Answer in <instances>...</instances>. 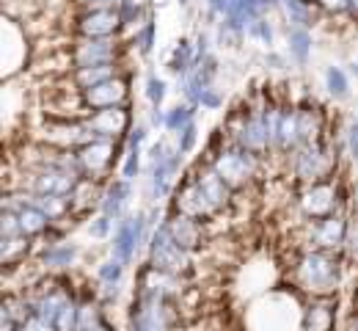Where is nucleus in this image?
I'll return each instance as SVG.
<instances>
[{
  "mask_svg": "<svg viewBox=\"0 0 358 331\" xmlns=\"http://www.w3.org/2000/svg\"><path fill=\"white\" fill-rule=\"evenodd\" d=\"M78 323H80V309L75 307V304H66L61 312H58V318H55V329L58 331H78Z\"/></svg>",
  "mask_w": 358,
  "mask_h": 331,
  "instance_id": "72a5a7b5",
  "label": "nucleus"
},
{
  "mask_svg": "<svg viewBox=\"0 0 358 331\" xmlns=\"http://www.w3.org/2000/svg\"><path fill=\"white\" fill-rule=\"evenodd\" d=\"M146 97H149L152 108H160L163 99H166V80H160L157 75H152V78L146 80Z\"/></svg>",
  "mask_w": 358,
  "mask_h": 331,
  "instance_id": "c9c22d12",
  "label": "nucleus"
},
{
  "mask_svg": "<svg viewBox=\"0 0 358 331\" xmlns=\"http://www.w3.org/2000/svg\"><path fill=\"white\" fill-rule=\"evenodd\" d=\"M138 171H141V146H130V155H127V160L122 166V177L133 183L138 177Z\"/></svg>",
  "mask_w": 358,
  "mask_h": 331,
  "instance_id": "58836bf2",
  "label": "nucleus"
},
{
  "mask_svg": "<svg viewBox=\"0 0 358 331\" xmlns=\"http://www.w3.org/2000/svg\"><path fill=\"white\" fill-rule=\"evenodd\" d=\"M353 72H356V75H358V61H356V64H353Z\"/></svg>",
  "mask_w": 358,
  "mask_h": 331,
  "instance_id": "3c124183",
  "label": "nucleus"
},
{
  "mask_svg": "<svg viewBox=\"0 0 358 331\" xmlns=\"http://www.w3.org/2000/svg\"><path fill=\"white\" fill-rule=\"evenodd\" d=\"M348 149H350V157L358 160V119L348 127Z\"/></svg>",
  "mask_w": 358,
  "mask_h": 331,
  "instance_id": "a18cd8bd",
  "label": "nucleus"
},
{
  "mask_svg": "<svg viewBox=\"0 0 358 331\" xmlns=\"http://www.w3.org/2000/svg\"><path fill=\"white\" fill-rule=\"evenodd\" d=\"M334 323V309L328 304H317L306 315V331H331Z\"/></svg>",
  "mask_w": 358,
  "mask_h": 331,
  "instance_id": "7c9ffc66",
  "label": "nucleus"
},
{
  "mask_svg": "<svg viewBox=\"0 0 358 331\" xmlns=\"http://www.w3.org/2000/svg\"><path fill=\"white\" fill-rule=\"evenodd\" d=\"M306 3H309V0H306Z\"/></svg>",
  "mask_w": 358,
  "mask_h": 331,
  "instance_id": "864d4df0",
  "label": "nucleus"
},
{
  "mask_svg": "<svg viewBox=\"0 0 358 331\" xmlns=\"http://www.w3.org/2000/svg\"><path fill=\"white\" fill-rule=\"evenodd\" d=\"M17 218H20V227H22V235H42L47 230V224H50V218H47V213L34 202V204H28V207H22L20 213H17Z\"/></svg>",
  "mask_w": 358,
  "mask_h": 331,
  "instance_id": "412c9836",
  "label": "nucleus"
},
{
  "mask_svg": "<svg viewBox=\"0 0 358 331\" xmlns=\"http://www.w3.org/2000/svg\"><path fill=\"white\" fill-rule=\"evenodd\" d=\"M199 105H204V108H221L224 105V97L218 94L215 89H207L204 94L199 97Z\"/></svg>",
  "mask_w": 358,
  "mask_h": 331,
  "instance_id": "c03bdc74",
  "label": "nucleus"
},
{
  "mask_svg": "<svg viewBox=\"0 0 358 331\" xmlns=\"http://www.w3.org/2000/svg\"><path fill=\"white\" fill-rule=\"evenodd\" d=\"M25 254H28V235L3 237V262L6 265H17Z\"/></svg>",
  "mask_w": 358,
  "mask_h": 331,
  "instance_id": "c756f323",
  "label": "nucleus"
},
{
  "mask_svg": "<svg viewBox=\"0 0 358 331\" xmlns=\"http://www.w3.org/2000/svg\"><path fill=\"white\" fill-rule=\"evenodd\" d=\"M273 143L278 149H292V146L301 143V139H298V111H281Z\"/></svg>",
  "mask_w": 358,
  "mask_h": 331,
  "instance_id": "6ab92c4d",
  "label": "nucleus"
},
{
  "mask_svg": "<svg viewBox=\"0 0 358 331\" xmlns=\"http://www.w3.org/2000/svg\"><path fill=\"white\" fill-rule=\"evenodd\" d=\"M78 163H80V171L86 174H99L110 166L113 160V143L108 139H96V141H89L86 146L78 149Z\"/></svg>",
  "mask_w": 358,
  "mask_h": 331,
  "instance_id": "f8f14e48",
  "label": "nucleus"
},
{
  "mask_svg": "<svg viewBox=\"0 0 358 331\" xmlns=\"http://www.w3.org/2000/svg\"><path fill=\"white\" fill-rule=\"evenodd\" d=\"M113 42L110 39H86L75 48V66H91V64H113Z\"/></svg>",
  "mask_w": 358,
  "mask_h": 331,
  "instance_id": "ddd939ff",
  "label": "nucleus"
},
{
  "mask_svg": "<svg viewBox=\"0 0 358 331\" xmlns=\"http://www.w3.org/2000/svg\"><path fill=\"white\" fill-rule=\"evenodd\" d=\"M36 204L47 213L50 221L66 216V210L72 207V199L69 196H55V193H36Z\"/></svg>",
  "mask_w": 358,
  "mask_h": 331,
  "instance_id": "393cba45",
  "label": "nucleus"
},
{
  "mask_svg": "<svg viewBox=\"0 0 358 331\" xmlns=\"http://www.w3.org/2000/svg\"><path fill=\"white\" fill-rule=\"evenodd\" d=\"M127 199H130V180H113L108 190H105V196H102V202H99V207H102V213L105 216H110V218H119L122 216V210H124V204H127Z\"/></svg>",
  "mask_w": 358,
  "mask_h": 331,
  "instance_id": "dca6fc26",
  "label": "nucleus"
},
{
  "mask_svg": "<svg viewBox=\"0 0 358 331\" xmlns=\"http://www.w3.org/2000/svg\"><path fill=\"white\" fill-rule=\"evenodd\" d=\"M193 66H196V45H193L190 39H179L177 48H174V55H171L169 69H171L174 75H182V78H185Z\"/></svg>",
  "mask_w": 358,
  "mask_h": 331,
  "instance_id": "4be33fe9",
  "label": "nucleus"
},
{
  "mask_svg": "<svg viewBox=\"0 0 358 331\" xmlns=\"http://www.w3.org/2000/svg\"><path fill=\"white\" fill-rule=\"evenodd\" d=\"M143 141H146V127L141 125V127H135L133 133H130V146H141Z\"/></svg>",
  "mask_w": 358,
  "mask_h": 331,
  "instance_id": "de8ad7c7",
  "label": "nucleus"
},
{
  "mask_svg": "<svg viewBox=\"0 0 358 331\" xmlns=\"http://www.w3.org/2000/svg\"><path fill=\"white\" fill-rule=\"evenodd\" d=\"M143 232H146V218H143V216L119 221V230H116V235H113V257L127 265L135 257L138 246L143 243Z\"/></svg>",
  "mask_w": 358,
  "mask_h": 331,
  "instance_id": "423d86ee",
  "label": "nucleus"
},
{
  "mask_svg": "<svg viewBox=\"0 0 358 331\" xmlns=\"http://www.w3.org/2000/svg\"><path fill=\"white\" fill-rule=\"evenodd\" d=\"M119 17H122V25H138V20H143V6H135L130 0H122Z\"/></svg>",
  "mask_w": 358,
  "mask_h": 331,
  "instance_id": "4c0bfd02",
  "label": "nucleus"
},
{
  "mask_svg": "<svg viewBox=\"0 0 358 331\" xmlns=\"http://www.w3.org/2000/svg\"><path fill=\"white\" fill-rule=\"evenodd\" d=\"M196 185L201 190V196H204V202L210 204V210L215 213V210H221L226 202H229V185L224 183V177L213 169V171H207V174H201L199 180H196Z\"/></svg>",
  "mask_w": 358,
  "mask_h": 331,
  "instance_id": "2eb2a0df",
  "label": "nucleus"
},
{
  "mask_svg": "<svg viewBox=\"0 0 358 331\" xmlns=\"http://www.w3.org/2000/svg\"><path fill=\"white\" fill-rule=\"evenodd\" d=\"M287 45H289V55L298 61V64H306L312 58V34L306 28H292L289 36H287Z\"/></svg>",
  "mask_w": 358,
  "mask_h": 331,
  "instance_id": "5701e85b",
  "label": "nucleus"
},
{
  "mask_svg": "<svg viewBox=\"0 0 358 331\" xmlns=\"http://www.w3.org/2000/svg\"><path fill=\"white\" fill-rule=\"evenodd\" d=\"M94 331H105V329H94Z\"/></svg>",
  "mask_w": 358,
  "mask_h": 331,
  "instance_id": "603ef678",
  "label": "nucleus"
},
{
  "mask_svg": "<svg viewBox=\"0 0 358 331\" xmlns=\"http://www.w3.org/2000/svg\"><path fill=\"white\" fill-rule=\"evenodd\" d=\"M348 235V224L342 216H325V218H317L312 227V240L322 248H336Z\"/></svg>",
  "mask_w": 358,
  "mask_h": 331,
  "instance_id": "4468645a",
  "label": "nucleus"
},
{
  "mask_svg": "<svg viewBox=\"0 0 358 331\" xmlns=\"http://www.w3.org/2000/svg\"><path fill=\"white\" fill-rule=\"evenodd\" d=\"M248 36H254V39H259L265 48H270L273 45V25H270L265 17H259L251 28H248Z\"/></svg>",
  "mask_w": 358,
  "mask_h": 331,
  "instance_id": "e433bc0d",
  "label": "nucleus"
},
{
  "mask_svg": "<svg viewBox=\"0 0 358 331\" xmlns=\"http://www.w3.org/2000/svg\"><path fill=\"white\" fill-rule=\"evenodd\" d=\"M281 8L287 11L289 22H292V25H298V28L309 25V20H312V8H309V3H306V0H281Z\"/></svg>",
  "mask_w": 358,
  "mask_h": 331,
  "instance_id": "2f4dec72",
  "label": "nucleus"
},
{
  "mask_svg": "<svg viewBox=\"0 0 358 331\" xmlns=\"http://www.w3.org/2000/svg\"><path fill=\"white\" fill-rule=\"evenodd\" d=\"M110 78H116L113 64H91V66H78V72H75V83H78L83 92L91 89V86H99V83L110 80Z\"/></svg>",
  "mask_w": 358,
  "mask_h": 331,
  "instance_id": "aec40b11",
  "label": "nucleus"
},
{
  "mask_svg": "<svg viewBox=\"0 0 358 331\" xmlns=\"http://www.w3.org/2000/svg\"><path fill=\"white\" fill-rule=\"evenodd\" d=\"M122 274H124V262H122V260H116V257L99 265V279H102V284H105L108 295H116V293H119Z\"/></svg>",
  "mask_w": 358,
  "mask_h": 331,
  "instance_id": "bb28decb",
  "label": "nucleus"
},
{
  "mask_svg": "<svg viewBox=\"0 0 358 331\" xmlns=\"http://www.w3.org/2000/svg\"><path fill=\"white\" fill-rule=\"evenodd\" d=\"M75 257H78V246H72V243H55V246H50L45 254H42V262H45L47 268H69L75 262Z\"/></svg>",
  "mask_w": 358,
  "mask_h": 331,
  "instance_id": "b1692460",
  "label": "nucleus"
},
{
  "mask_svg": "<svg viewBox=\"0 0 358 331\" xmlns=\"http://www.w3.org/2000/svg\"><path fill=\"white\" fill-rule=\"evenodd\" d=\"M350 11H356L358 14V0H350Z\"/></svg>",
  "mask_w": 358,
  "mask_h": 331,
  "instance_id": "8fccbe9b",
  "label": "nucleus"
},
{
  "mask_svg": "<svg viewBox=\"0 0 358 331\" xmlns=\"http://www.w3.org/2000/svg\"><path fill=\"white\" fill-rule=\"evenodd\" d=\"M124 97H127V86H124V80L110 78V80H105V83H99V86L86 89V92H83V102L89 105L91 111H102V108L122 105V102H124Z\"/></svg>",
  "mask_w": 358,
  "mask_h": 331,
  "instance_id": "9b49d317",
  "label": "nucleus"
},
{
  "mask_svg": "<svg viewBox=\"0 0 358 331\" xmlns=\"http://www.w3.org/2000/svg\"><path fill=\"white\" fill-rule=\"evenodd\" d=\"M0 232H3V237L22 235V227H20V218H17V213H11V210H3V218H0Z\"/></svg>",
  "mask_w": 358,
  "mask_h": 331,
  "instance_id": "ea45409f",
  "label": "nucleus"
},
{
  "mask_svg": "<svg viewBox=\"0 0 358 331\" xmlns=\"http://www.w3.org/2000/svg\"><path fill=\"white\" fill-rule=\"evenodd\" d=\"M171 232H174V240L185 251H190V248H196L201 243V224L193 216H177L171 221Z\"/></svg>",
  "mask_w": 358,
  "mask_h": 331,
  "instance_id": "a211bd4d",
  "label": "nucleus"
},
{
  "mask_svg": "<svg viewBox=\"0 0 358 331\" xmlns=\"http://www.w3.org/2000/svg\"><path fill=\"white\" fill-rule=\"evenodd\" d=\"M179 141H177V149L182 152V155H187L190 149H193V143H196V136H199V130H196V122H190L182 133H177Z\"/></svg>",
  "mask_w": 358,
  "mask_h": 331,
  "instance_id": "a19ab883",
  "label": "nucleus"
},
{
  "mask_svg": "<svg viewBox=\"0 0 358 331\" xmlns=\"http://www.w3.org/2000/svg\"><path fill=\"white\" fill-rule=\"evenodd\" d=\"M119 28H122L119 8H89L78 20V31L86 39H110Z\"/></svg>",
  "mask_w": 358,
  "mask_h": 331,
  "instance_id": "39448f33",
  "label": "nucleus"
},
{
  "mask_svg": "<svg viewBox=\"0 0 358 331\" xmlns=\"http://www.w3.org/2000/svg\"><path fill=\"white\" fill-rule=\"evenodd\" d=\"M193 122V105H177V108H171L169 113H166V130H171V133H182L187 125Z\"/></svg>",
  "mask_w": 358,
  "mask_h": 331,
  "instance_id": "473e14b6",
  "label": "nucleus"
},
{
  "mask_svg": "<svg viewBox=\"0 0 358 331\" xmlns=\"http://www.w3.org/2000/svg\"><path fill=\"white\" fill-rule=\"evenodd\" d=\"M317 133H320V116L314 111H309V108L298 111V139H301V143L303 146L314 143L317 141Z\"/></svg>",
  "mask_w": 358,
  "mask_h": 331,
  "instance_id": "cd10ccee",
  "label": "nucleus"
},
{
  "mask_svg": "<svg viewBox=\"0 0 358 331\" xmlns=\"http://www.w3.org/2000/svg\"><path fill=\"white\" fill-rule=\"evenodd\" d=\"M135 45L141 48L143 55L152 52V45H155V22L152 20H143L141 28H138V36H135Z\"/></svg>",
  "mask_w": 358,
  "mask_h": 331,
  "instance_id": "f704fd0d",
  "label": "nucleus"
},
{
  "mask_svg": "<svg viewBox=\"0 0 358 331\" xmlns=\"http://www.w3.org/2000/svg\"><path fill=\"white\" fill-rule=\"evenodd\" d=\"M110 221H113V218L102 213V216H99V218H96V221L89 227V235L91 237H105L108 232H110Z\"/></svg>",
  "mask_w": 358,
  "mask_h": 331,
  "instance_id": "37998d69",
  "label": "nucleus"
},
{
  "mask_svg": "<svg viewBox=\"0 0 358 331\" xmlns=\"http://www.w3.org/2000/svg\"><path fill=\"white\" fill-rule=\"evenodd\" d=\"M66 304H69L66 293H61V290H55V293H47L45 298L36 304V315H39V318H45V321H50V323H55L58 312H61Z\"/></svg>",
  "mask_w": 358,
  "mask_h": 331,
  "instance_id": "a878e982",
  "label": "nucleus"
},
{
  "mask_svg": "<svg viewBox=\"0 0 358 331\" xmlns=\"http://www.w3.org/2000/svg\"><path fill=\"white\" fill-rule=\"evenodd\" d=\"M301 207H303V213L309 218H314V221L331 216L334 207H336V188H334V183H328V180L312 183V188L306 190L303 199H301Z\"/></svg>",
  "mask_w": 358,
  "mask_h": 331,
  "instance_id": "1a4fd4ad",
  "label": "nucleus"
},
{
  "mask_svg": "<svg viewBox=\"0 0 358 331\" xmlns=\"http://www.w3.org/2000/svg\"><path fill=\"white\" fill-rule=\"evenodd\" d=\"M78 171L64 169V166H50L36 177V193H55V196H72V190L78 188Z\"/></svg>",
  "mask_w": 358,
  "mask_h": 331,
  "instance_id": "9d476101",
  "label": "nucleus"
},
{
  "mask_svg": "<svg viewBox=\"0 0 358 331\" xmlns=\"http://www.w3.org/2000/svg\"><path fill=\"white\" fill-rule=\"evenodd\" d=\"M295 171L301 180L306 183H322L331 171V157H328V149L322 143H306L298 155V163H295Z\"/></svg>",
  "mask_w": 358,
  "mask_h": 331,
  "instance_id": "0eeeda50",
  "label": "nucleus"
},
{
  "mask_svg": "<svg viewBox=\"0 0 358 331\" xmlns=\"http://www.w3.org/2000/svg\"><path fill=\"white\" fill-rule=\"evenodd\" d=\"M325 86H328V94L334 99H345L350 92V83H348V75L342 66H328L325 69Z\"/></svg>",
  "mask_w": 358,
  "mask_h": 331,
  "instance_id": "c85d7f7f",
  "label": "nucleus"
},
{
  "mask_svg": "<svg viewBox=\"0 0 358 331\" xmlns=\"http://www.w3.org/2000/svg\"><path fill=\"white\" fill-rule=\"evenodd\" d=\"M149 260H152V268H160L169 274H177L187 265V251L174 240L171 224H160L155 230V235L149 240Z\"/></svg>",
  "mask_w": 358,
  "mask_h": 331,
  "instance_id": "f03ea898",
  "label": "nucleus"
},
{
  "mask_svg": "<svg viewBox=\"0 0 358 331\" xmlns=\"http://www.w3.org/2000/svg\"><path fill=\"white\" fill-rule=\"evenodd\" d=\"M262 11H265V8L259 6V0H234L224 20H229V22H231L234 28H240V31H248V28L262 17Z\"/></svg>",
  "mask_w": 358,
  "mask_h": 331,
  "instance_id": "f3484780",
  "label": "nucleus"
},
{
  "mask_svg": "<svg viewBox=\"0 0 358 331\" xmlns=\"http://www.w3.org/2000/svg\"><path fill=\"white\" fill-rule=\"evenodd\" d=\"M278 116H281V111H275V108H265V111L248 116L245 125L240 127V146H245L251 152H262L265 146H270L275 139Z\"/></svg>",
  "mask_w": 358,
  "mask_h": 331,
  "instance_id": "7ed1b4c3",
  "label": "nucleus"
},
{
  "mask_svg": "<svg viewBox=\"0 0 358 331\" xmlns=\"http://www.w3.org/2000/svg\"><path fill=\"white\" fill-rule=\"evenodd\" d=\"M325 11H334V14H342L350 8V0H320Z\"/></svg>",
  "mask_w": 358,
  "mask_h": 331,
  "instance_id": "49530a36",
  "label": "nucleus"
},
{
  "mask_svg": "<svg viewBox=\"0 0 358 331\" xmlns=\"http://www.w3.org/2000/svg\"><path fill=\"white\" fill-rule=\"evenodd\" d=\"M298 279L312 293H331L339 284V265L325 251H312L298 265Z\"/></svg>",
  "mask_w": 358,
  "mask_h": 331,
  "instance_id": "f257e3e1",
  "label": "nucleus"
},
{
  "mask_svg": "<svg viewBox=\"0 0 358 331\" xmlns=\"http://www.w3.org/2000/svg\"><path fill=\"white\" fill-rule=\"evenodd\" d=\"M86 125L91 127L94 139H108V141H110V139H116V136H122V133L127 130L130 116H127V111H124L122 105H113V108L94 111Z\"/></svg>",
  "mask_w": 358,
  "mask_h": 331,
  "instance_id": "6e6552de",
  "label": "nucleus"
},
{
  "mask_svg": "<svg viewBox=\"0 0 358 331\" xmlns=\"http://www.w3.org/2000/svg\"><path fill=\"white\" fill-rule=\"evenodd\" d=\"M213 169L224 177V183L229 188H237V185H243V183L254 174V169H257L254 152L245 149V146L226 149V152H221V155L215 157V166H213Z\"/></svg>",
  "mask_w": 358,
  "mask_h": 331,
  "instance_id": "20e7f679",
  "label": "nucleus"
},
{
  "mask_svg": "<svg viewBox=\"0 0 358 331\" xmlns=\"http://www.w3.org/2000/svg\"><path fill=\"white\" fill-rule=\"evenodd\" d=\"M259 6L268 11V8H273V6H281V0H259Z\"/></svg>",
  "mask_w": 358,
  "mask_h": 331,
  "instance_id": "09e8293b",
  "label": "nucleus"
},
{
  "mask_svg": "<svg viewBox=\"0 0 358 331\" xmlns=\"http://www.w3.org/2000/svg\"><path fill=\"white\" fill-rule=\"evenodd\" d=\"M20 331H58L50 321H45V318H39V315H34V318H28L22 326H20Z\"/></svg>",
  "mask_w": 358,
  "mask_h": 331,
  "instance_id": "79ce46f5",
  "label": "nucleus"
}]
</instances>
